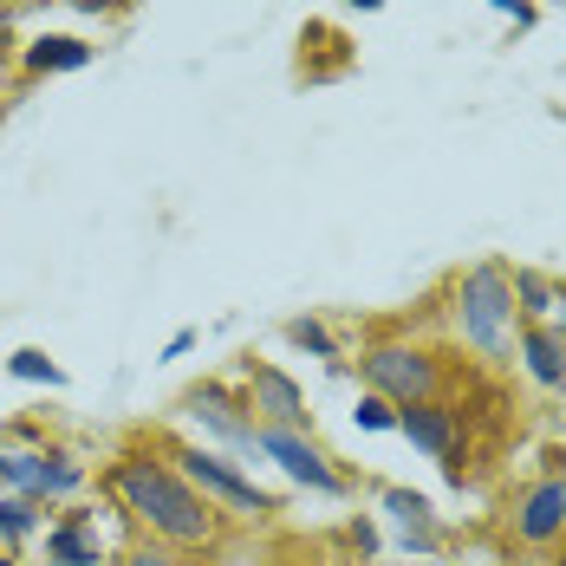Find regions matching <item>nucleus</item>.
Returning <instances> with one entry per match:
<instances>
[{"mask_svg": "<svg viewBox=\"0 0 566 566\" xmlns=\"http://www.w3.org/2000/svg\"><path fill=\"white\" fill-rule=\"evenodd\" d=\"M105 482H112L117 502H124V509L150 527V541H164V547L202 554V547L222 534V514H216V502H209V495H202V489L176 469L170 455L130 450V455H117L112 469H105Z\"/></svg>", "mask_w": 566, "mask_h": 566, "instance_id": "obj_1", "label": "nucleus"}, {"mask_svg": "<svg viewBox=\"0 0 566 566\" xmlns=\"http://www.w3.org/2000/svg\"><path fill=\"white\" fill-rule=\"evenodd\" d=\"M514 274L502 261H475L462 281H455V326L462 339L475 345L482 358H509V339H514Z\"/></svg>", "mask_w": 566, "mask_h": 566, "instance_id": "obj_2", "label": "nucleus"}, {"mask_svg": "<svg viewBox=\"0 0 566 566\" xmlns=\"http://www.w3.org/2000/svg\"><path fill=\"white\" fill-rule=\"evenodd\" d=\"M358 371H365V385H371L378 397H391L397 410H410V403H430V397H437V385H443V365H437L423 345H403V339L365 345Z\"/></svg>", "mask_w": 566, "mask_h": 566, "instance_id": "obj_3", "label": "nucleus"}, {"mask_svg": "<svg viewBox=\"0 0 566 566\" xmlns=\"http://www.w3.org/2000/svg\"><path fill=\"white\" fill-rule=\"evenodd\" d=\"M0 489L27 495V502H65L85 489V462L65 450H33V443H7L0 450Z\"/></svg>", "mask_w": 566, "mask_h": 566, "instance_id": "obj_4", "label": "nucleus"}, {"mask_svg": "<svg viewBox=\"0 0 566 566\" xmlns=\"http://www.w3.org/2000/svg\"><path fill=\"white\" fill-rule=\"evenodd\" d=\"M170 462L209 495V502H222V509H234V514H281V502L268 495V489H254L234 462H222L216 450H170Z\"/></svg>", "mask_w": 566, "mask_h": 566, "instance_id": "obj_5", "label": "nucleus"}, {"mask_svg": "<svg viewBox=\"0 0 566 566\" xmlns=\"http://www.w3.org/2000/svg\"><path fill=\"white\" fill-rule=\"evenodd\" d=\"M254 455L281 462L286 475H293L300 489H313V495H345V475L333 469V455L319 450L313 437H300V430H281V423H261V437H254Z\"/></svg>", "mask_w": 566, "mask_h": 566, "instance_id": "obj_6", "label": "nucleus"}, {"mask_svg": "<svg viewBox=\"0 0 566 566\" xmlns=\"http://www.w3.org/2000/svg\"><path fill=\"white\" fill-rule=\"evenodd\" d=\"M182 417H189V423H202L209 437L234 443V450H254V437H261V417L248 410V397L228 391V385H216V378H202V385H189V391H182Z\"/></svg>", "mask_w": 566, "mask_h": 566, "instance_id": "obj_7", "label": "nucleus"}, {"mask_svg": "<svg viewBox=\"0 0 566 566\" xmlns=\"http://www.w3.org/2000/svg\"><path fill=\"white\" fill-rule=\"evenodd\" d=\"M509 527H514L521 547H554V541H566V469H547L541 482L521 489Z\"/></svg>", "mask_w": 566, "mask_h": 566, "instance_id": "obj_8", "label": "nucleus"}, {"mask_svg": "<svg viewBox=\"0 0 566 566\" xmlns=\"http://www.w3.org/2000/svg\"><path fill=\"white\" fill-rule=\"evenodd\" d=\"M241 397H248V410L261 423H281V430H300L306 423V391L286 378L281 365H268V358H248L241 365Z\"/></svg>", "mask_w": 566, "mask_h": 566, "instance_id": "obj_9", "label": "nucleus"}, {"mask_svg": "<svg viewBox=\"0 0 566 566\" xmlns=\"http://www.w3.org/2000/svg\"><path fill=\"white\" fill-rule=\"evenodd\" d=\"M378 509H385V521H391V534H397V547H403V554L430 560V554L443 547V527H437L430 495H417V489H385V495H378Z\"/></svg>", "mask_w": 566, "mask_h": 566, "instance_id": "obj_10", "label": "nucleus"}, {"mask_svg": "<svg viewBox=\"0 0 566 566\" xmlns=\"http://www.w3.org/2000/svg\"><path fill=\"white\" fill-rule=\"evenodd\" d=\"M46 560H53V566H98V560H105L98 521H92L85 509L59 514V527H46Z\"/></svg>", "mask_w": 566, "mask_h": 566, "instance_id": "obj_11", "label": "nucleus"}, {"mask_svg": "<svg viewBox=\"0 0 566 566\" xmlns=\"http://www.w3.org/2000/svg\"><path fill=\"white\" fill-rule=\"evenodd\" d=\"M397 430H403L423 455H437V462H450V455H455V410H450V403H437V397H430V403L397 410Z\"/></svg>", "mask_w": 566, "mask_h": 566, "instance_id": "obj_12", "label": "nucleus"}, {"mask_svg": "<svg viewBox=\"0 0 566 566\" xmlns=\"http://www.w3.org/2000/svg\"><path fill=\"white\" fill-rule=\"evenodd\" d=\"M521 358H527V371H534V385H547V391H560L566 385V326H521Z\"/></svg>", "mask_w": 566, "mask_h": 566, "instance_id": "obj_13", "label": "nucleus"}, {"mask_svg": "<svg viewBox=\"0 0 566 566\" xmlns=\"http://www.w3.org/2000/svg\"><path fill=\"white\" fill-rule=\"evenodd\" d=\"M20 65L40 72V78H46V72H85V65H92V46L72 40V33H40V40L20 53Z\"/></svg>", "mask_w": 566, "mask_h": 566, "instance_id": "obj_14", "label": "nucleus"}, {"mask_svg": "<svg viewBox=\"0 0 566 566\" xmlns=\"http://www.w3.org/2000/svg\"><path fill=\"white\" fill-rule=\"evenodd\" d=\"M514 306H521V326H560V293H554V281L547 274H534V268H514Z\"/></svg>", "mask_w": 566, "mask_h": 566, "instance_id": "obj_15", "label": "nucleus"}, {"mask_svg": "<svg viewBox=\"0 0 566 566\" xmlns=\"http://www.w3.org/2000/svg\"><path fill=\"white\" fill-rule=\"evenodd\" d=\"M40 534V502H27V495H7L0 489V547L13 554L20 541H33Z\"/></svg>", "mask_w": 566, "mask_h": 566, "instance_id": "obj_16", "label": "nucleus"}, {"mask_svg": "<svg viewBox=\"0 0 566 566\" xmlns=\"http://www.w3.org/2000/svg\"><path fill=\"white\" fill-rule=\"evenodd\" d=\"M7 371H13L20 385H46V391H59V385H65V371H59V365L46 358V352H40V345H20V352L7 358Z\"/></svg>", "mask_w": 566, "mask_h": 566, "instance_id": "obj_17", "label": "nucleus"}, {"mask_svg": "<svg viewBox=\"0 0 566 566\" xmlns=\"http://www.w3.org/2000/svg\"><path fill=\"white\" fill-rule=\"evenodd\" d=\"M286 339L300 345V352H313V358H339V345H333V333L319 319H286Z\"/></svg>", "mask_w": 566, "mask_h": 566, "instance_id": "obj_18", "label": "nucleus"}, {"mask_svg": "<svg viewBox=\"0 0 566 566\" xmlns=\"http://www.w3.org/2000/svg\"><path fill=\"white\" fill-rule=\"evenodd\" d=\"M352 417H358L365 430H397V403H391V397H378V391L365 397V403H358Z\"/></svg>", "mask_w": 566, "mask_h": 566, "instance_id": "obj_19", "label": "nucleus"}, {"mask_svg": "<svg viewBox=\"0 0 566 566\" xmlns=\"http://www.w3.org/2000/svg\"><path fill=\"white\" fill-rule=\"evenodd\" d=\"M124 566H189L182 560V547H164V541H150V547H130Z\"/></svg>", "mask_w": 566, "mask_h": 566, "instance_id": "obj_20", "label": "nucleus"}, {"mask_svg": "<svg viewBox=\"0 0 566 566\" xmlns=\"http://www.w3.org/2000/svg\"><path fill=\"white\" fill-rule=\"evenodd\" d=\"M489 7H502V13H514V27H534V7H527V0H489Z\"/></svg>", "mask_w": 566, "mask_h": 566, "instance_id": "obj_21", "label": "nucleus"}, {"mask_svg": "<svg viewBox=\"0 0 566 566\" xmlns=\"http://www.w3.org/2000/svg\"><path fill=\"white\" fill-rule=\"evenodd\" d=\"M59 7H78V13H112L117 0H59Z\"/></svg>", "mask_w": 566, "mask_h": 566, "instance_id": "obj_22", "label": "nucleus"}, {"mask_svg": "<svg viewBox=\"0 0 566 566\" xmlns=\"http://www.w3.org/2000/svg\"><path fill=\"white\" fill-rule=\"evenodd\" d=\"M13 7H20V0H0V27H7V20H13Z\"/></svg>", "mask_w": 566, "mask_h": 566, "instance_id": "obj_23", "label": "nucleus"}, {"mask_svg": "<svg viewBox=\"0 0 566 566\" xmlns=\"http://www.w3.org/2000/svg\"><path fill=\"white\" fill-rule=\"evenodd\" d=\"M0 566H20V560H13V554H7V547H0Z\"/></svg>", "mask_w": 566, "mask_h": 566, "instance_id": "obj_24", "label": "nucleus"}, {"mask_svg": "<svg viewBox=\"0 0 566 566\" xmlns=\"http://www.w3.org/2000/svg\"><path fill=\"white\" fill-rule=\"evenodd\" d=\"M352 7H378V0H352Z\"/></svg>", "mask_w": 566, "mask_h": 566, "instance_id": "obj_25", "label": "nucleus"}]
</instances>
